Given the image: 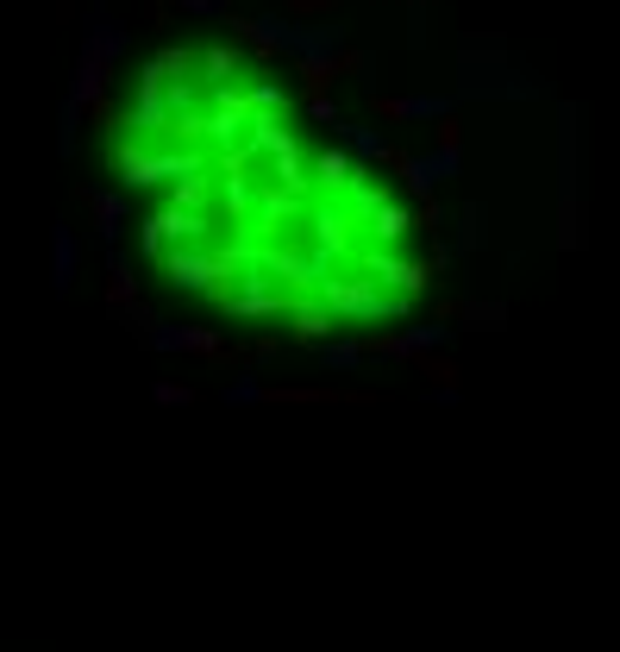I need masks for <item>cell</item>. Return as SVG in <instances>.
I'll return each instance as SVG.
<instances>
[{"label":"cell","instance_id":"cell-1","mask_svg":"<svg viewBox=\"0 0 620 652\" xmlns=\"http://www.w3.org/2000/svg\"><path fill=\"white\" fill-rule=\"evenodd\" d=\"M69 276H76V239L57 232V283H69Z\"/></svg>","mask_w":620,"mask_h":652}]
</instances>
